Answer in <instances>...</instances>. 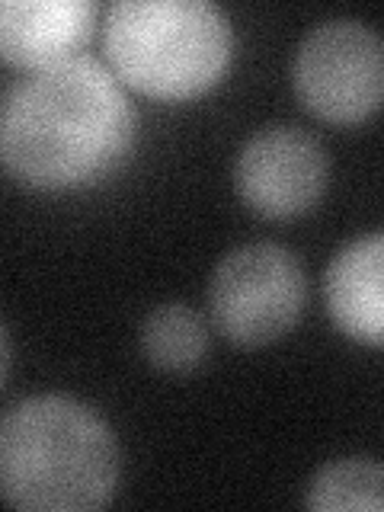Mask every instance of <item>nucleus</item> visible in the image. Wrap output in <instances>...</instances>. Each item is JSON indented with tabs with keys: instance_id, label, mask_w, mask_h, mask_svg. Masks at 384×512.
Wrapping results in <instances>:
<instances>
[{
	"instance_id": "0eeeda50",
	"label": "nucleus",
	"mask_w": 384,
	"mask_h": 512,
	"mask_svg": "<svg viewBox=\"0 0 384 512\" xmlns=\"http://www.w3.org/2000/svg\"><path fill=\"white\" fill-rule=\"evenodd\" d=\"M93 26L90 0H7L0 10V55L13 68L39 71L74 58Z\"/></svg>"
},
{
	"instance_id": "1a4fd4ad",
	"label": "nucleus",
	"mask_w": 384,
	"mask_h": 512,
	"mask_svg": "<svg viewBox=\"0 0 384 512\" xmlns=\"http://www.w3.org/2000/svg\"><path fill=\"white\" fill-rule=\"evenodd\" d=\"M141 352L160 372H196L208 356V330L186 304H160L141 324Z\"/></svg>"
},
{
	"instance_id": "7ed1b4c3",
	"label": "nucleus",
	"mask_w": 384,
	"mask_h": 512,
	"mask_svg": "<svg viewBox=\"0 0 384 512\" xmlns=\"http://www.w3.org/2000/svg\"><path fill=\"white\" fill-rule=\"evenodd\" d=\"M109 68L157 100H189L228 71L234 32L208 0H116L103 20Z\"/></svg>"
},
{
	"instance_id": "f03ea898",
	"label": "nucleus",
	"mask_w": 384,
	"mask_h": 512,
	"mask_svg": "<svg viewBox=\"0 0 384 512\" xmlns=\"http://www.w3.org/2000/svg\"><path fill=\"white\" fill-rule=\"evenodd\" d=\"M119 487V445L100 413L64 394L13 404L0 423V493L26 512H93Z\"/></svg>"
},
{
	"instance_id": "6e6552de",
	"label": "nucleus",
	"mask_w": 384,
	"mask_h": 512,
	"mask_svg": "<svg viewBox=\"0 0 384 512\" xmlns=\"http://www.w3.org/2000/svg\"><path fill=\"white\" fill-rule=\"evenodd\" d=\"M327 311L349 340L384 346V231L356 237L324 276Z\"/></svg>"
},
{
	"instance_id": "9d476101",
	"label": "nucleus",
	"mask_w": 384,
	"mask_h": 512,
	"mask_svg": "<svg viewBox=\"0 0 384 512\" xmlns=\"http://www.w3.org/2000/svg\"><path fill=\"white\" fill-rule=\"evenodd\" d=\"M304 506L314 512L384 509V464L372 458H340L324 464L311 477Z\"/></svg>"
},
{
	"instance_id": "39448f33",
	"label": "nucleus",
	"mask_w": 384,
	"mask_h": 512,
	"mask_svg": "<svg viewBox=\"0 0 384 512\" xmlns=\"http://www.w3.org/2000/svg\"><path fill=\"white\" fill-rule=\"evenodd\" d=\"M292 84L317 119L352 125L384 106V39L359 20H327L301 39Z\"/></svg>"
},
{
	"instance_id": "20e7f679",
	"label": "nucleus",
	"mask_w": 384,
	"mask_h": 512,
	"mask_svg": "<svg viewBox=\"0 0 384 512\" xmlns=\"http://www.w3.org/2000/svg\"><path fill=\"white\" fill-rule=\"evenodd\" d=\"M301 263L279 244L231 250L208 282V314L221 336L237 346L276 343L298 324L304 308Z\"/></svg>"
},
{
	"instance_id": "f257e3e1",
	"label": "nucleus",
	"mask_w": 384,
	"mask_h": 512,
	"mask_svg": "<svg viewBox=\"0 0 384 512\" xmlns=\"http://www.w3.org/2000/svg\"><path fill=\"white\" fill-rule=\"evenodd\" d=\"M135 106L90 55L29 71L4 96L0 157L36 189H74L112 173L132 148Z\"/></svg>"
},
{
	"instance_id": "423d86ee",
	"label": "nucleus",
	"mask_w": 384,
	"mask_h": 512,
	"mask_svg": "<svg viewBox=\"0 0 384 512\" xmlns=\"http://www.w3.org/2000/svg\"><path fill=\"white\" fill-rule=\"evenodd\" d=\"M234 183L240 199L266 218H295L314 208L327 186V154L295 125H269L247 138L237 154Z\"/></svg>"
}]
</instances>
